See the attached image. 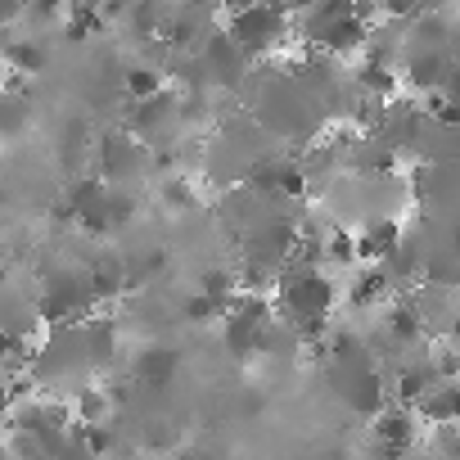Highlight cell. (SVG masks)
Instances as JSON below:
<instances>
[{
  "instance_id": "8",
  "label": "cell",
  "mask_w": 460,
  "mask_h": 460,
  "mask_svg": "<svg viewBox=\"0 0 460 460\" xmlns=\"http://www.w3.org/2000/svg\"><path fill=\"white\" fill-rule=\"evenodd\" d=\"M100 167H104L109 181H127V176H136L145 167V154H140L136 140L113 136V140H100Z\"/></svg>"
},
{
  "instance_id": "16",
  "label": "cell",
  "mask_w": 460,
  "mask_h": 460,
  "mask_svg": "<svg viewBox=\"0 0 460 460\" xmlns=\"http://www.w3.org/2000/svg\"><path fill=\"white\" fill-rule=\"evenodd\" d=\"M73 411H77V424H104L109 420V393L104 388H82L73 397Z\"/></svg>"
},
{
  "instance_id": "6",
  "label": "cell",
  "mask_w": 460,
  "mask_h": 460,
  "mask_svg": "<svg viewBox=\"0 0 460 460\" xmlns=\"http://www.w3.org/2000/svg\"><path fill=\"white\" fill-rule=\"evenodd\" d=\"M375 456L379 460H406L415 447V411L411 406H388L384 415H375Z\"/></svg>"
},
{
  "instance_id": "29",
  "label": "cell",
  "mask_w": 460,
  "mask_h": 460,
  "mask_svg": "<svg viewBox=\"0 0 460 460\" xmlns=\"http://www.w3.org/2000/svg\"><path fill=\"white\" fill-rule=\"evenodd\" d=\"M456 285H460V280H456Z\"/></svg>"
},
{
  "instance_id": "9",
  "label": "cell",
  "mask_w": 460,
  "mask_h": 460,
  "mask_svg": "<svg viewBox=\"0 0 460 460\" xmlns=\"http://www.w3.org/2000/svg\"><path fill=\"white\" fill-rule=\"evenodd\" d=\"M181 370V352L176 348H163V343H154V348H140V357H136V379L140 384H172V375Z\"/></svg>"
},
{
  "instance_id": "17",
  "label": "cell",
  "mask_w": 460,
  "mask_h": 460,
  "mask_svg": "<svg viewBox=\"0 0 460 460\" xmlns=\"http://www.w3.org/2000/svg\"><path fill=\"white\" fill-rule=\"evenodd\" d=\"M5 59H10V68H14L19 77L46 68V50H41L37 41H10V46H5Z\"/></svg>"
},
{
  "instance_id": "3",
  "label": "cell",
  "mask_w": 460,
  "mask_h": 460,
  "mask_svg": "<svg viewBox=\"0 0 460 460\" xmlns=\"http://www.w3.org/2000/svg\"><path fill=\"white\" fill-rule=\"evenodd\" d=\"M289 28H294V19H289L280 5H244V10L230 14V23H226V32L244 46L249 59L276 50V46L289 37Z\"/></svg>"
},
{
  "instance_id": "7",
  "label": "cell",
  "mask_w": 460,
  "mask_h": 460,
  "mask_svg": "<svg viewBox=\"0 0 460 460\" xmlns=\"http://www.w3.org/2000/svg\"><path fill=\"white\" fill-rule=\"evenodd\" d=\"M447 73H451V59H447L442 50H415V55L406 59V82H411L415 91H424V95H442Z\"/></svg>"
},
{
  "instance_id": "15",
  "label": "cell",
  "mask_w": 460,
  "mask_h": 460,
  "mask_svg": "<svg viewBox=\"0 0 460 460\" xmlns=\"http://www.w3.org/2000/svg\"><path fill=\"white\" fill-rule=\"evenodd\" d=\"M357 86L366 91V95H393L397 91V73L388 68V64H375V59H361V68H357Z\"/></svg>"
},
{
  "instance_id": "5",
  "label": "cell",
  "mask_w": 460,
  "mask_h": 460,
  "mask_svg": "<svg viewBox=\"0 0 460 460\" xmlns=\"http://www.w3.org/2000/svg\"><path fill=\"white\" fill-rule=\"evenodd\" d=\"M334 384H339V397L357 411V415H384V384L379 375L370 370V361H343L334 370Z\"/></svg>"
},
{
  "instance_id": "26",
  "label": "cell",
  "mask_w": 460,
  "mask_h": 460,
  "mask_svg": "<svg viewBox=\"0 0 460 460\" xmlns=\"http://www.w3.org/2000/svg\"><path fill=\"white\" fill-rule=\"evenodd\" d=\"M447 339H451V348H460V307H456V316H451V325H447Z\"/></svg>"
},
{
  "instance_id": "25",
  "label": "cell",
  "mask_w": 460,
  "mask_h": 460,
  "mask_svg": "<svg viewBox=\"0 0 460 460\" xmlns=\"http://www.w3.org/2000/svg\"><path fill=\"white\" fill-rule=\"evenodd\" d=\"M442 100L460 104V64H451V73H447V82H442Z\"/></svg>"
},
{
  "instance_id": "21",
  "label": "cell",
  "mask_w": 460,
  "mask_h": 460,
  "mask_svg": "<svg viewBox=\"0 0 460 460\" xmlns=\"http://www.w3.org/2000/svg\"><path fill=\"white\" fill-rule=\"evenodd\" d=\"M163 208H172V212L194 208V190H190L185 176H167V181H163Z\"/></svg>"
},
{
  "instance_id": "14",
  "label": "cell",
  "mask_w": 460,
  "mask_h": 460,
  "mask_svg": "<svg viewBox=\"0 0 460 460\" xmlns=\"http://www.w3.org/2000/svg\"><path fill=\"white\" fill-rule=\"evenodd\" d=\"M393 280H388V271L384 267H366L357 280H352V289H348V303L352 307H370V303H379L384 298V289H388Z\"/></svg>"
},
{
  "instance_id": "2",
  "label": "cell",
  "mask_w": 460,
  "mask_h": 460,
  "mask_svg": "<svg viewBox=\"0 0 460 460\" xmlns=\"http://www.w3.org/2000/svg\"><path fill=\"white\" fill-rule=\"evenodd\" d=\"M303 37L330 55H348L370 46V28L357 19V5H316L303 14Z\"/></svg>"
},
{
  "instance_id": "27",
  "label": "cell",
  "mask_w": 460,
  "mask_h": 460,
  "mask_svg": "<svg viewBox=\"0 0 460 460\" xmlns=\"http://www.w3.org/2000/svg\"><path fill=\"white\" fill-rule=\"evenodd\" d=\"M172 460H194V456H190V451H185V456H172Z\"/></svg>"
},
{
  "instance_id": "24",
  "label": "cell",
  "mask_w": 460,
  "mask_h": 460,
  "mask_svg": "<svg viewBox=\"0 0 460 460\" xmlns=\"http://www.w3.org/2000/svg\"><path fill=\"white\" fill-rule=\"evenodd\" d=\"M19 127H23V104L10 95V109H5V136H19Z\"/></svg>"
},
{
  "instance_id": "20",
  "label": "cell",
  "mask_w": 460,
  "mask_h": 460,
  "mask_svg": "<svg viewBox=\"0 0 460 460\" xmlns=\"http://www.w3.org/2000/svg\"><path fill=\"white\" fill-rule=\"evenodd\" d=\"M325 262H334V267L361 262V258H357V235H348V230H334L330 244H325Z\"/></svg>"
},
{
  "instance_id": "18",
  "label": "cell",
  "mask_w": 460,
  "mask_h": 460,
  "mask_svg": "<svg viewBox=\"0 0 460 460\" xmlns=\"http://www.w3.org/2000/svg\"><path fill=\"white\" fill-rule=\"evenodd\" d=\"M127 95H131L136 104L163 95V73H154V68H127Z\"/></svg>"
},
{
  "instance_id": "1",
  "label": "cell",
  "mask_w": 460,
  "mask_h": 460,
  "mask_svg": "<svg viewBox=\"0 0 460 460\" xmlns=\"http://www.w3.org/2000/svg\"><path fill=\"white\" fill-rule=\"evenodd\" d=\"M334 280L325 271H312V267H294L276 280V303L285 312L289 325H307V321H325L330 307H334Z\"/></svg>"
},
{
  "instance_id": "11",
  "label": "cell",
  "mask_w": 460,
  "mask_h": 460,
  "mask_svg": "<svg viewBox=\"0 0 460 460\" xmlns=\"http://www.w3.org/2000/svg\"><path fill=\"white\" fill-rule=\"evenodd\" d=\"M82 330H86V361H91L95 370L113 366V352H118V330H113V321H86Z\"/></svg>"
},
{
  "instance_id": "19",
  "label": "cell",
  "mask_w": 460,
  "mask_h": 460,
  "mask_svg": "<svg viewBox=\"0 0 460 460\" xmlns=\"http://www.w3.org/2000/svg\"><path fill=\"white\" fill-rule=\"evenodd\" d=\"M100 28H104V14H100V10L73 5V14H68V37H73V41H86V37L100 32Z\"/></svg>"
},
{
  "instance_id": "28",
  "label": "cell",
  "mask_w": 460,
  "mask_h": 460,
  "mask_svg": "<svg viewBox=\"0 0 460 460\" xmlns=\"http://www.w3.org/2000/svg\"><path fill=\"white\" fill-rule=\"evenodd\" d=\"M5 460H19V456H14V451H5Z\"/></svg>"
},
{
  "instance_id": "23",
  "label": "cell",
  "mask_w": 460,
  "mask_h": 460,
  "mask_svg": "<svg viewBox=\"0 0 460 460\" xmlns=\"http://www.w3.org/2000/svg\"><path fill=\"white\" fill-rule=\"evenodd\" d=\"M217 312H221V307H217V303H212V298H203V294H199V298H190V303H185V316H190V321H212V316H217Z\"/></svg>"
},
{
  "instance_id": "22",
  "label": "cell",
  "mask_w": 460,
  "mask_h": 460,
  "mask_svg": "<svg viewBox=\"0 0 460 460\" xmlns=\"http://www.w3.org/2000/svg\"><path fill=\"white\" fill-rule=\"evenodd\" d=\"M136 208H140L136 194H122V190L109 194V221H113V226H127V221L136 217Z\"/></svg>"
},
{
  "instance_id": "13",
  "label": "cell",
  "mask_w": 460,
  "mask_h": 460,
  "mask_svg": "<svg viewBox=\"0 0 460 460\" xmlns=\"http://www.w3.org/2000/svg\"><path fill=\"white\" fill-rule=\"evenodd\" d=\"M424 334V316H420V307L415 303H397L393 312H388V339L402 348V343H415Z\"/></svg>"
},
{
  "instance_id": "4",
  "label": "cell",
  "mask_w": 460,
  "mask_h": 460,
  "mask_svg": "<svg viewBox=\"0 0 460 460\" xmlns=\"http://www.w3.org/2000/svg\"><path fill=\"white\" fill-rule=\"evenodd\" d=\"M199 59H203L208 77L221 82V86H240L244 73H249V55H244V46L230 37L226 28L203 32V50H199Z\"/></svg>"
},
{
  "instance_id": "12",
  "label": "cell",
  "mask_w": 460,
  "mask_h": 460,
  "mask_svg": "<svg viewBox=\"0 0 460 460\" xmlns=\"http://www.w3.org/2000/svg\"><path fill=\"white\" fill-rule=\"evenodd\" d=\"M172 109H176V95H172V91H163V95H154V100H145V104H131V131H154V127H163V122L172 118Z\"/></svg>"
},
{
  "instance_id": "10",
  "label": "cell",
  "mask_w": 460,
  "mask_h": 460,
  "mask_svg": "<svg viewBox=\"0 0 460 460\" xmlns=\"http://www.w3.org/2000/svg\"><path fill=\"white\" fill-rule=\"evenodd\" d=\"M420 415L433 420V424H442V429L460 424V384H438V388L420 402Z\"/></svg>"
}]
</instances>
